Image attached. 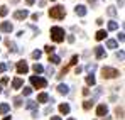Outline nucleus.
I'll return each mask as SVG.
<instances>
[{
	"mask_svg": "<svg viewBox=\"0 0 125 120\" xmlns=\"http://www.w3.org/2000/svg\"><path fill=\"white\" fill-rule=\"evenodd\" d=\"M64 36H66V32H64L62 27H58V25L51 27V39L54 41V42H62Z\"/></svg>",
	"mask_w": 125,
	"mask_h": 120,
	"instance_id": "nucleus-1",
	"label": "nucleus"
},
{
	"mask_svg": "<svg viewBox=\"0 0 125 120\" xmlns=\"http://www.w3.org/2000/svg\"><path fill=\"white\" fill-rule=\"evenodd\" d=\"M64 15H66V10L61 5H54L52 9H49V17L52 19H64Z\"/></svg>",
	"mask_w": 125,
	"mask_h": 120,
	"instance_id": "nucleus-2",
	"label": "nucleus"
},
{
	"mask_svg": "<svg viewBox=\"0 0 125 120\" xmlns=\"http://www.w3.org/2000/svg\"><path fill=\"white\" fill-rule=\"evenodd\" d=\"M102 75H103V78H108V80H112V78H118V76H120L118 69H115V68H108V66L102 68Z\"/></svg>",
	"mask_w": 125,
	"mask_h": 120,
	"instance_id": "nucleus-3",
	"label": "nucleus"
},
{
	"mask_svg": "<svg viewBox=\"0 0 125 120\" xmlns=\"http://www.w3.org/2000/svg\"><path fill=\"white\" fill-rule=\"evenodd\" d=\"M31 83L36 86V88H46L47 86V81L41 78V76H31Z\"/></svg>",
	"mask_w": 125,
	"mask_h": 120,
	"instance_id": "nucleus-4",
	"label": "nucleus"
},
{
	"mask_svg": "<svg viewBox=\"0 0 125 120\" xmlns=\"http://www.w3.org/2000/svg\"><path fill=\"white\" fill-rule=\"evenodd\" d=\"M15 68H17V73H19V75H24V73H27V71H29V66H27V63H25V61H19Z\"/></svg>",
	"mask_w": 125,
	"mask_h": 120,
	"instance_id": "nucleus-5",
	"label": "nucleus"
},
{
	"mask_svg": "<svg viewBox=\"0 0 125 120\" xmlns=\"http://www.w3.org/2000/svg\"><path fill=\"white\" fill-rule=\"evenodd\" d=\"M95 56H96V59H103L105 56H106L105 47H102V46H96V47H95Z\"/></svg>",
	"mask_w": 125,
	"mask_h": 120,
	"instance_id": "nucleus-6",
	"label": "nucleus"
},
{
	"mask_svg": "<svg viewBox=\"0 0 125 120\" xmlns=\"http://www.w3.org/2000/svg\"><path fill=\"white\" fill-rule=\"evenodd\" d=\"M0 31L2 32H12L14 31V25L10 22H0Z\"/></svg>",
	"mask_w": 125,
	"mask_h": 120,
	"instance_id": "nucleus-7",
	"label": "nucleus"
},
{
	"mask_svg": "<svg viewBox=\"0 0 125 120\" xmlns=\"http://www.w3.org/2000/svg\"><path fill=\"white\" fill-rule=\"evenodd\" d=\"M106 113H108V107H106L105 103L98 105V108H96V115H98V117H105Z\"/></svg>",
	"mask_w": 125,
	"mask_h": 120,
	"instance_id": "nucleus-8",
	"label": "nucleus"
},
{
	"mask_svg": "<svg viewBox=\"0 0 125 120\" xmlns=\"http://www.w3.org/2000/svg\"><path fill=\"white\" fill-rule=\"evenodd\" d=\"M25 17H29V12L27 10H17L14 14V19H17V20H24Z\"/></svg>",
	"mask_w": 125,
	"mask_h": 120,
	"instance_id": "nucleus-9",
	"label": "nucleus"
},
{
	"mask_svg": "<svg viewBox=\"0 0 125 120\" xmlns=\"http://www.w3.org/2000/svg\"><path fill=\"white\" fill-rule=\"evenodd\" d=\"M74 12H76V15H80V17H84V15H86V7H84V5H76Z\"/></svg>",
	"mask_w": 125,
	"mask_h": 120,
	"instance_id": "nucleus-10",
	"label": "nucleus"
},
{
	"mask_svg": "<svg viewBox=\"0 0 125 120\" xmlns=\"http://www.w3.org/2000/svg\"><path fill=\"white\" fill-rule=\"evenodd\" d=\"M25 108H29V110H37V101H34V100L25 101Z\"/></svg>",
	"mask_w": 125,
	"mask_h": 120,
	"instance_id": "nucleus-11",
	"label": "nucleus"
},
{
	"mask_svg": "<svg viewBox=\"0 0 125 120\" xmlns=\"http://www.w3.org/2000/svg\"><path fill=\"white\" fill-rule=\"evenodd\" d=\"M69 110H71V108H69V105H68V103H61V105H59V112L64 113V115H68V113H69Z\"/></svg>",
	"mask_w": 125,
	"mask_h": 120,
	"instance_id": "nucleus-12",
	"label": "nucleus"
},
{
	"mask_svg": "<svg viewBox=\"0 0 125 120\" xmlns=\"http://www.w3.org/2000/svg\"><path fill=\"white\" fill-rule=\"evenodd\" d=\"M22 83H24L22 78H15V80L12 81V88H14V90H19V88L22 86Z\"/></svg>",
	"mask_w": 125,
	"mask_h": 120,
	"instance_id": "nucleus-13",
	"label": "nucleus"
},
{
	"mask_svg": "<svg viewBox=\"0 0 125 120\" xmlns=\"http://www.w3.org/2000/svg\"><path fill=\"white\" fill-rule=\"evenodd\" d=\"M58 91H59L61 95H68V93H69V88H68V85H59V86H58Z\"/></svg>",
	"mask_w": 125,
	"mask_h": 120,
	"instance_id": "nucleus-14",
	"label": "nucleus"
},
{
	"mask_svg": "<svg viewBox=\"0 0 125 120\" xmlns=\"http://www.w3.org/2000/svg\"><path fill=\"white\" fill-rule=\"evenodd\" d=\"M37 101H39V103H46V101H49V95H47V93H41V95L37 97Z\"/></svg>",
	"mask_w": 125,
	"mask_h": 120,
	"instance_id": "nucleus-15",
	"label": "nucleus"
},
{
	"mask_svg": "<svg viewBox=\"0 0 125 120\" xmlns=\"http://www.w3.org/2000/svg\"><path fill=\"white\" fill-rule=\"evenodd\" d=\"M32 69H34V73H36V76H37L39 73H42V71H44V68H42V66L39 64V63H36V64L32 66Z\"/></svg>",
	"mask_w": 125,
	"mask_h": 120,
	"instance_id": "nucleus-16",
	"label": "nucleus"
},
{
	"mask_svg": "<svg viewBox=\"0 0 125 120\" xmlns=\"http://www.w3.org/2000/svg\"><path fill=\"white\" fill-rule=\"evenodd\" d=\"M9 110H10V105H9V103H2V105H0V113H2V115L7 113Z\"/></svg>",
	"mask_w": 125,
	"mask_h": 120,
	"instance_id": "nucleus-17",
	"label": "nucleus"
},
{
	"mask_svg": "<svg viewBox=\"0 0 125 120\" xmlns=\"http://www.w3.org/2000/svg\"><path fill=\"white\" fill-rule=\"evenodd\" d=\"M117 46H118V42H117V41H113V39H108V41H106V47H110V49H115Z\"/></svg>",
	"mask_w": 125,
	"mask_h": 120,
	"instance_id": "nucleus-18",
	"label": "nucleus"
},
{
	"mask_svg": "<svg viewBox=\"0 0 125 120\" xmlns=\"http://www.w3.org/2000/svg\"><path fill=\"white\" fill-rule=\"evenodd\" d=\"M117 29H118V24L115 20H110L108 22V31H117Z\"/></svg>",
	"mask_w": 125,
	"mask_h": 120,
	"instance_id": "nucleus-19",
	"label": "nucleus"
},
{
	"mask_svg": "<svg viewBox=\"0 0 125 120\" xmlns=\"http://www.w3.org/2000/svg\"><path fill=\"white\" fill-rule=\"evenodd\" d=\"M95 37H96V41H102V39H105V37H106V31H98Z\"/></svg>",
	"mask_w": 125,
	"mask_h": 120,
	"instance_id": "nucleus-20",
	"label": "nucleus"
},
{
	"mask_svg": "<svg viewBox=\"0 0 125 120\" xmlns=\"http://www.w3.org/2000/svg\"><path fill=\"white\" fill-rule=\"evenodd\" d=\"M95 83H96V81H95V76H93V75H88V76H86V85H91V86H93Z\"/></svg>",
	"mask_w": 125,
	"mask_h": 120,
	"instance_id": "nucleus-21",
	"label": "nucleus"
},
{
	"mask_svg": "<svg viewBox=\"0 0 125 120\" xmlns=\"http://www.w3.org/2000/svg\"><path fill=\"white\" fill-rule=\"evenodd\" d=\"M49 61H51V63H54V64H58V63H59V56H56V54H49Z\"/></svg>",
	"mask_w": 125,
	"mask_h": 120,
	"instance_id": "nucleus-22",
	"label": "nucleus"
},
{
	"mask_svg": "<svg viewBox=\"0 0 125 120\" xmlns=\"http://www.w3.org/2000/svg\"><path fill=\"white\" fill-rule=\"evenodd\" d=\"M106 12H108V15H110V17H115V15H117V9H115V7H108V10H106Z\"/></svg>",
	"mask_w": 125,
	"mask_h": 120,
	"instance_id": "nucleus-23",
	"label": "nucleus"
},
{
	"mask_svg": "<svg viewBox=\"0 0 125 120\" xmlns=\"http://www.w3.org/2000/svg\"><path fill=\"white\" fill-rule=\"evenodd\" d=\"M7 44H9L10 51H14V53H17V51H19V49H17V46H15V42H10V41H7Z\"/></svg>",
	"mask_w": 125,
	"mask_h": 120,
	"instance_id": "nucleus-24",
	"label": "nucleus"
},
{
	"mask_svg": "<svg viewBox=\"0 0 125 120\" xmlns=\"http://www.w3.org/2000/svg\"><path fill=\"white\" fill-rule=\"evenodd\" d=\"M31 93H32V88H29V86H25V88L22 90V95H24V97H29Z\"/></svg>",
	"mask_w": 125,
	"mask_h": 120,
	"instance_id": "nucleus-25",
	"label": "nucleus"
},
{
	"mask_svg": "<svg viewBox=\"0 0 125 120\" xmlns=\"http://www.w3.org/2000/svg\"><path fill=\"white\" fill-rule=\"evenodd\" d=\"M91 105H93V101H90V100L83 101V108H84V110H90V108H91Z\"/></svg>",
	"mask_w": 125,
	"mask_h": 120,
	"instance_id": "nucleus-26",
	"label": "nucleus"
},
{
	"mask_svg": "<svg viewBox=\"0 0 125 120\" xmlns=\"http://www.w3.org/2000/svg\"><path fill=\"white\" fill-rule=\"evenodd\" d=\"M44 49H46V53H49V54H52V53L56 51V47H54V46H49V44H47Z\"/></svg>",
	"mask_w": 125,
	"mask_h": 120,
	"instance_id": "nucleus-27",
	"label": "nucleus"
},
{
	"mask_svg": "<svg viewBox=\"0 0 125 120\" xmlns=\"http://www.w3.org/2000/svg\"><path fill=\"white\" fill-rule=\"evenodd\" d=\"M86 69H88V71H90V75H91V73L96 69V64H95V63H91V64H88V66H86Z\"/></svg>",
	"mask_w": 125,
	"mask_h": 120,
	"instance_id": "nucleus-28",
	"label": "nucleus"
},
{
	"mask_svg": "<svg viewBox=\"0 0 125 120\" xmlns=\"http://www.w3.org/2000/svg\"><path fill=\"white\" fill-rule=\"evenodd\" d=\"M7 14H9V9H7V7H0V15H2V17H5Z\"/></svg>",
	"mask_w": 125,
	"mask_h": 120,
	"instance_id": "nucleus-29",
	"label": "nucleus"
},
{
	"mask_svg": "<svg viewBox=\"0 0 125 120\" xmlns=\"http://www.w3.org/2000/svg\"><path fill=\"white\" fill-rule=\"evenodd\" d=\"M14 105H15V107H21V105H22V98H21V97L14 98Z\"/></svg>",
	"mask_w": 125,
	"mask_h": 120,
	"instance_id": "nucleus-30",
	"label": "nucleus"
},
{
	"mask_svg": "<svg viewBox=\"0 0 125 120\" xmlns=\"http://www.w3.org/2000/svg\"><path fill=\"white\" fill-rule=\"evenodd\" d=\"M41 56H42L41 51H34V53H32V58H34V59H39Z\"/></svg>",
	"mask_w": 125,
	"mask_h": 120,
	"instance_id": "nucleus-31",
	"label": "nucleus"
},
{
	"mask_svg": "<svg viewBox=\"0 0 125 120\" xmlns=\"http://www.w3.org/2000/svg\"><path fill=\"white\" fill-rule=\"evenodd\" d=\"M7 68H9V64H3V63H0V73H3Z\"/></svg>",
	"mask_w": 125,
	"mask_h": 120,
	"instance_id": "nucleus-32",
	"label": "nucleus"
},
{
	"mask_svg": "<svg viewBox=\"0 0 125 120\" xmlns=\"http://www.w3.org/2000/svg\"><path fill=\"white\" fill-rule=\"evenodd\" d=\"M117 115H118V117H124V108H122V107L117 108Z\"/></svg>",
	"mask_w": 125,
	"mask_h": 120,
	"instance_id": "nucleus-33",
	"label": "nucleus"
},
{
	"mask_svg": "<svg viewBox=\"0 0 125 120\" xmlns=\"http://www.w3.org/2000/svg\"><path fill=\"white\" fill-rule=\"evenodd\" d=\"M46 73H47V75H49V76H51V75H54V69H52V68H51V66H49V68H47V69H46Z\"/></svg>",
	"mask_w": 125,
	"mask_h": 120,
	"instance_id": "nucleus-34",
	"label": "nucleus"
},
{
	"mask_svg": "<svg viewBox=\"0 0 125 120\" xmlns=\"http://www.w3.org/2000/svg\"><path fill=\"white\" fill-rule=\"evenodd\" d=\"M78 63V56H73V59H71V64H76Z\"/></svg>",
	"mask_w": 125,
	"mask_h": 120,
	"instance_id": "nucleus-35",
	"label": "nucleus"
},
{
	"mask_svg": "<svg viewBox=\"0 0 125 120\" xmlns=\"http://www.w3.org/2000/svg\"><path fill=\"white\" fill-rule=\"evenodd\" d=\"M39 19V14H32V20H37Z\"/></svg>",
	"mask_w": 125,
	"mask_h": 120,
	"instance_id": "nucleus-36",
	"label": "nucleus"
},
{
	"mask_svg": "<svg viewBox=\"0 0 125 120\" xmlns=\"http://www.w3.org/2000/svg\"><path fill=\"white\" fill-rule=\"evenodd\" d=\"M7 81H9V78H7V76H5V78H2V85H5ZM2 85H0V86H2Z\"/></svg>",
	"mask_w": 125,
	"mask_h": 120,
	"instance_id": "nucleus-37",
	"label": "nucleus"
},
{
	"mask_svg": "<svg viewBox=\"0 0 125 120\" xmlns=\"http://www.w3.org/2000/svg\"><path fill=\"white\" fill-rule=\"evenodd\" d=\"M34 2H36V0H25V3H27V5H32Z\"/></svg>",
	"mask_w": 125,
	"mask_h": 120,
	"instance_id": "nucleus-38",
	"label": "nucleus"
},
{
	"mask_svg": "<svg viewBox=\"0 0 125 120\" xmlns=\"http://www.w3.org/2000/svg\"><path fill=\"white\" fill-rule=\"evenodd\" d=\"M51 120H61V117H51Z\"/></svg>",
	"mask_w": 125,
	"mask_h": 120,
	"instance_id": "nucleus-39",
	"label": "nucleus"
},
{
	"mask_svg": "<svg viewBox=\"0 0 125 120\" xmlns=\"http://www.w3.org/2000/svg\"><path fill=\"white\" fill-rule=\"evenodd\" d=\"M88 2H90V3H96V0H88Z\"/></svg>",
	"mask_w": 125,
	"mask_h": 120,
	"instance_id": "nucleus-40",
	"label": "nucleus"
},
{
	"mask_svg": "<svg viewBox=\"0 0 125 120\" xmlns=\"http://www.w3.org/2000/svg\"><path fill=\"white\" fill-rule=\"evenodd\" d=\"M3 120H10V117H5V119H3Z\"/></svg>",
	"mask_w": 125,
	"mask_h": 120,
	"instance_id": "nucleus-41",
	"label": "nucleus"
},
{
	"mask_svg": "<svg viewBox=\"0 0 125 120\" xmlns=\"http://www.w3.org/2000/svg\"><path fill=\"white\" fill-rule=\"evenodd\" d=\"M0 93H2V86H0Z\"/></svg>",
	"mask_w": 125,
	"mask_h": 120,
	"instance_id": "nucleus-42",
	"label": "nucleus"
},
{
	"mask_svg": "<svg viewBox=\"0 0 125 120\" xmlns=\"http://www.w3.org/2000/svg\"><path fill=\"white\" fill-rule=\"evenodd\" d=\"M68 120H74V119H68Z\"/></svg>",
	"mask_w": 125,
	"mask_h": 120,
	"instance_id": "nucleus-43",
	"label": "nucleus"
},
{
	"mask_svg": "<svg viewBox=\"0 0 125 120\" xmlns=\"http://www.w3.org/2000/svg\"><path fill=\"white\" fill-rule=\"evenodd\" d=\"M0 39H2V37H0Z\"/></svg>",
	"mask_w": 125,
	"mask_h": 120,
	"instance_id": "nucleus-44",
	"label": "nucleus"
},
{
	"mask_svg": "<svg viewBox=\"0 0 125 120\" xmlns=\"http://www.w3.org/2000/svg\"><path fill=\"white\" fill-rule=\"evenodd\" d=\"M51 2H52V0H51Z\"/></svg>",
	"mask_w": 125,
	"mask_h": 120,
	"instance_id": "nucleus-45",
	"label": "nucleus"
}]
</instances>
